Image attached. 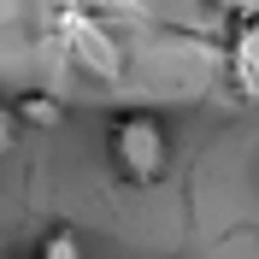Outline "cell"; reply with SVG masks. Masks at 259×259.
Returning <instances> with one entry per match:
<instances>
[{
    "label": "cell",
    "mask_w": 259,
    "mask_h": 259,
    "mask_svg": "<svg viewBox=\"0 0 259 259\" xmlns=\"http://www.w3.org/2000/svg\"><path fill=\"white\" fill-rule=\"evenodd\" d=\"M30 259H82V236H77V230H48Z\"/></svg>",
    "instance_id": "5b68a950"
},
{
    "label": "cell",
    "mask_w": 259,
    "mask_h": 259,
    "mask_svg": "<svg viewBox=\"0 0 259 259\" xmlns=\"http://www.w3.org/2000/svg\"><path fill=\"white\" fill-rule=\"evenodd\" d=\"M224 71H230V89H236V100L259 106V18H247V24H230Z\"/></svg>",
    "instance_id": "3957f363"
},
{
    "label": "cell",
    "mask_w": 259,
    "mask_h": 259,
    "mask_svg": "<svg viewBox=\"0 0 259 259\" xmlns=\"http://www.w3.org/2000/svg\"><path fill=\"white\" fill-rule=\"evenodd\" d=\"M12 118H18V124H30V130H53V124L65 118V106H59V95L30 89V95H18V100H12Z\"/></svg>",
    "instance_id": "277c9868"
},
{
    "label": "cell",
    "mask_w": 259,
    "mask_h": 259,
    "mask_svg": "<svg viewBox=\"0 0 259 259\" xmlns=\"http://www.w3.org/2000/svg\"><path fill=\"white\" fill-rule=\"evenodd\" d=\"M53 12H89V6H95V0H48Z\"/></svg>",
    "instance_id": "ba28073f"
},
{
    "label": "cell",
    "mask_w": 259,
    "mask_h": 259,
    "mask_svg": "<svg viewBox=\"0 0 259 259\" xmlns=\"http://www.w3.org/2000/svg\"><path fill=\"white\" fill-rule=\"evenodd\" d=\"M206 6L224 18V24H247V18H259V0H206Z\"/></svg>",
    "instance_id": "8992f818"
},
{
    "label": "cell",
    "mask_w": 259,
    "mask_h": 259,
    "mask_svg": "<svg viewBox=\"0 0 259 259\" xmlns=\"http://www.w3.org/2000/svg\"><path fill=\"white\" fill-rule=\"evenodd\" d=\"M53 30H59L65 53H71L82 71H95V77H118V71H124V48L112 41V30H106L95 12H53Z\"/></svg>",
    "instance_id": "7a4b0ae2"
},
{
    "label": "cell",
    "mask_w": 259,
    "mask_h": 259,
    "mask_svg": "<svg viewBox=\"0 0 259 259\" xmlns=\"http://www.w3.org/2000/svg\"><path fill=\"white\" fill-rule=\"evenodd\" d=\"M106 159L130 189H159L171 171V130L153 112H118L106 124Z\"/></svg>",
    "instance_id": "6da1fadb"
},
{
    "label": "cell",
    "mask_w": 259,
    "mask_h": 259,
    "mask_svg": "<svg viewBox=\"0 0 259 259\" xmlns=\"http://www.w3.org/2000/svg\"><path fill=\"white\" fill-rule=\"evenodd\" d=\"M12 136H18V118H12V106H6V100H0V153L12 147Z\"/></svg>",
    "instance_id": "52a82bcc"
}]
</instances>
